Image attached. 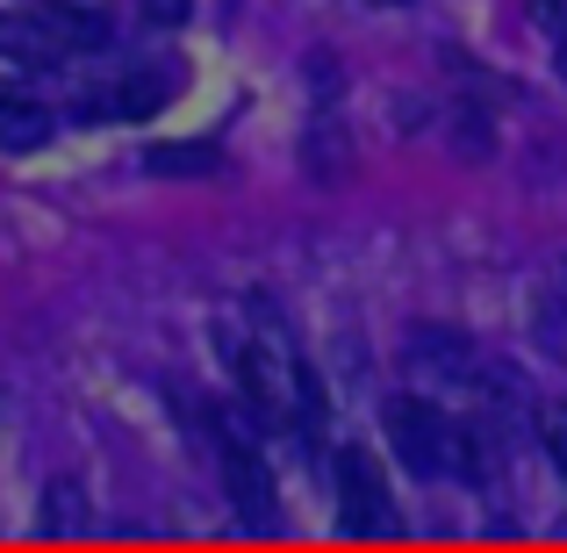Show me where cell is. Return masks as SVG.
<instances>
[{
	"mask_svg": "<svg viewBox=\"0 0 567 553\" xmlns=\"http://www.w3.org/2000/svg\"><path fill=\"white\" fill-rule=\"evenodd\" d=\"M144 166L152 173H216V144H158Z\"/></svg>",
	"mask_w": 567,
	"mask_h": 553,
	"instance_id": "cell-9",
	"label": "cell"
},
{
	"mask_svg": "<svg viewBox=\"0 0 567 553\" xmlns=\"http://www.w3.org/2000/svg\"><path fill=\"white\" fill-rule=\"evenodd\" d=\"M80 525H86V496L58 482L51 496H43V532H80Z\"/></svg>",
	"mask_w": 567,
	"mask_h": 553,
	"instance_id": "cell-10",
	"label": "cell"
},
{
	"mask_svg": "<svg viewBox=\"0 0 567 553\" xmlns=\"http://www.w3.org/2000/svg\"><path fill=\"white\" fill-rule=\"evenodd\" d=\"M381 431H388V446H395V460L410 474H424V482L474 474V439L445 410H431L424 396H388L381 402Z\"/></svg>",
	"mask_w": 567,
	"mask_h": 553,
	"instance_id": "cell-1",
	"label": "cell"
},
{
	"mask_svg": "<svg viewBox=\"0 0 567 553\" xmlns=\"http://www.w3.org/2000/svg\"><path fill=\"white\" fill-rule=\"evenodd\" d=\"M560 72H567V37H560Z\"/></svg>",
	"mask_w": 567,
	"mask_h": 553,
	"instance_id": "cell-14",
	"label": "cell"
},
{
	"mask_svg": "<svg viewBox=\"0 0 567 553\" xmlns=\"http://www.w3.org/2000/svg\"><path fill=\"white\" fill-rule=\"evenodd\" d=\"M58 37L43 14H0V65L8 72H37V65H58Z\"/></svg>",
	"mask_w": 567,
	"mask_h": 553,
	"instance_id": "cell-4",
	"label": "cell"
},
{
	"mask_svg": "<svg viewBox=\"0 0 567 553\" xmlns=\"http://www.w3.org/2000/svg\"><path fill=\"white\" fill-rule=\"evenodd\" d=\"M223 489H230L237 518L251 532H280V496H274V474L251 446H223Z\"/></svg>",
	"mask_w": 567,
	"mask_h": 553,
	"instance_id": "cell-3",
	"label": "cell"
},
{
	"mask_svg": "<svg viewBox=\"0 0 567 553\" xmlns=\"http://www.w3.org/2000/svg\"><path fill=\"white\" fill-rule=\"evenodd\" d=\"M58 130L51 109H37V101H0V152H43Z\"/></svg>",
	"mask_w": 567,
	"mask_h": 553,
	"instance_id": "cell-6",
	"label": "cell"
},
{
	"mask_svg": "<svg viewBox=\"0 0 567 553\" xmlns=\"http://www.w3.org/2000/svg\"><path fill=\"white\" fill-rule=\"evenodd\" d=\"M539 439H546V453H554V468L567 482V402H546L539 410Z\"/></svg>",
	"mask_w": 567,
	"mask_h": 553,
	"instance_id": "cell-11",
	"label": "cell"
},
{
	"mask_svg": "<svg viewBox=\"0 0 567 553\" xmlns=\"http://www.w3.org/2000/svg\"><path fill=\"white\" fill-rule=\"evenodd\" d=\"M338 518L352 540H395V496H388L374 453H360V446L338 453Z\"/></svg>",
	"mask_w": 567,
	"mask_h": 553,
	"instance_id": "cell-2",
	"label": "cell"
},
{
	"mask_svg": "<svg viewBox=\"0 0 567 553\" xmlns=\"http://www.w3.org/2000/svg\"><path fill=\"white\" fill-rule=\"evenodd\" d=\"M137 14H144L152 29H181L187 14H194V0H137Z\"/></svg>",
	"mask_w": 567,
	"mask_h": 553,
	"instance_id": "cell-12",
	"label": "cell"
},
{
	"mask_svg": "<svg viewBox=\"0 0 567 553\" xmlns=\"http://www.w3.org/2000/svg\"><path fill=\"white\" fill-rule=\"evenodd\" d=\"M166 94H173L166 65H152V80H115L109 94H94L86 109H94V115H152V109H158Z\"/></svg>",
	"mask_w": 567,
	"mask_h": 553,
	"instance_id": "cell-7",
	"label": "cell"
},
{
	"mask_svg": "<svg viewBox=\"0 0 567 553\" xmlns=\"http://www.w3.org/2000/svg\"><path fill=\"white\" fill-rule=\"evenodd\" d=\"M539 8V22H560V0H532Z\"/></svg>",
	"mask_w": 567,
	"mask_h": 553,
	"instance_id": "cell-13",
	"label": "cell"
},
{
	"mask_svg": "<svg viewBox=\"0 0 567 553\" xmlns=\"http://www.w3.org/2000/svg\"><path fill=\"white\" fill-rule=\"evenodd\" d=\"M43 22H51V37H58V51H101V43L115 37L109 22H101L94 8H43Z\"/></svg>",
	"mask_w": 567,
	"mask_h": 553,
	"instance_id": "cell-8",
	"label": "cell"
},
{
	"mask_svg": "<svg viewBox=\"0 0 567 553\" xmlns=\"http://www.w3.org/2000/svg\"><path fill=\"white\" fill-rule=\"evenodd\" d=\"M410 360H424L431 373H460V381L482 373V352H474L460 331H445V324H416L410 331Z\"/></svg>",
	"mask_w": 567,
	"mask_h": 553,
	"instance_id": "cell-5",
	"label": "cell"
}]
</instances>
